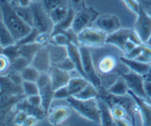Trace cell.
<instances>
[{
    "mask_svg": "<svg viewBox=\"0 0 151 126\" xmlns=\"http://www.w3.org/2000/svg\"><path fill=\"white\" fill-rule=\"evenodd\" d=\"M0 12H1V20L11 32L15 42H18L23 38L32 30V26L21 19L14 10L10 2L7 0H0Z\"/></svg>",
    "mask_w": 151,
    "mask_h": 126,
    "instance_id": "obj_1",
    "label": "cell"
},
{
    "mask_svg": "<svg viewBox=\"0 0 151 126\" xmlns=\"http://www.w3.org/2000/svg\"><path fill=\"white\" fill-rule=\"evenodd\" d=\"M65 100L72 109H74L80 116L96 124L101 125V116H100V109L97 98L83 100V99H78L74 96H70L68 97Z\"/></svg>",
    "mask_w": 151,
    "mask_h": 126,
    "instance_id": "obj_2",
    "label": "cell"
},
{
    "mask_svg": "<svg viewBox=\"0 0 151 126\" xmlns=\"http://www.w3.org/2000/svg\"><path fill=\"white\" fill-rule=\"evenodd\" d=\"M99 15L100 13L97 9H95L92 6H87L85 4L80 9L76 10L72 30L76 33H79L82 30H84L85 28L91 27V26H93Z\"/></svg>",
    "mask_w": 151,
    "mask_h": 126,
    "instance_id": "obj_3",
    "label": "cell"
},
{
    "mask_svg": "<svg viewBox=\"0 0 151 126\" xmlns=\"http://www.w3.org/2000/svg\"><path fill=\"white\" fill-rule=\"evenodd\" d=\"M80 52L82 55L83 68H84L86 78L90 83H92L99 90V92H104L103 90V83L101 81V78L99 76V73L97 71V68L95 67L93 62L92 53L90 50V48L80 45Z\"/></svg>",
    "mask_w": 151,
    "mask_h": 126,
    "instance_id": "obj_4",
    "label": "cell"
},
{
    "mask_svg": "<svg viewBox=\"0 0 151 126\" xmlns=\"http://www.w3.org/2000/svg\"><path fill=\"white\" fill-rule=\"evenodd\" d=\"M108 35L97 27H88L78 33L79 45L88 48H101L107 43Z\"/></svg>",
    "mask_w": 151,
    "mask_h": 126,
    "instance_id": "obj_5",
    "label": "cell"
},
{
    "mask_svg": "<svg viewBox=\"0 0 151 126\" xmlns=\"http://www.w3.org/2000/svg\"><path fill=\"white\" fill-rule=\"evenodd\" d=\"M38 86V94L41 98V107L47 114L52 101L55 100V89L52 87L48 73H40V78L36 81Z\"/></svg>",
    "mask_w": 151,
    "mask_h": 126,
    "instance_id": "obj_6",
    "label": "cell"
},
{
    "mask_svg": "<svg viewBox=\"0 0 151 126\" xmlns=\"http://www.w3.org/2000/svg\"><path fill=\"white\" fill-rule=\"evenodd\" d=\"M128 40H133L137 45H142L143 43L140 36L138 35V33L136 32L134 28L121 27L118 30H116L115 32L108 35V36H107V43L116 45L121 50H123L124 45H126Z\"/></svg>",
    "mask_w": 151,
    "mask_h": 126,
    "instance_id": "obj_7",
    "label": "cell"
},
{
    "mask_svg": "<svg viewBox=\"0 0 151 126\" xmlns=\"http://www.w3.org/2000/svg\"><path fill=\"white\" fill-rule=\"evenodd\" d=\"M30 8L33 14V27L40 32H52L53 22L50 17V14L42 8L40 2H31Z\"/></svg>",
    "mask_w": 151,
    "mask_h": 126,
    "instance_id": "obj_8",
    "label": "cell"
},
{
    "mask_svg": "<svg viewBox=\"0 0 151 126\" xmlns=\"http://www.w3.org/2000/svg\"><path fill=\"white\" fill-rule=\"evenodd\" d=\"M90 82L86 78L80 76V75L72 77L65 86L55 91V100H62V99H67L68 97L70 96H76Z\"/></svg>",
    "mask_w": 151,
    "mask_h": 126,
    "instance_id": "obj_9",
    "label": "cell"
},
{
    "mask_svg": "<svg viewBox=\"0 0 151 126\" xmlns=\"http://www.w3.org/2000/svg\"><path fill=\"white\" fill-rule=\"evenodd\" d=\"M23 98H25L24 95L0 98V125L13 124V114L15 112V106Z\"/></svg>",
    "mask_w": 151,
    "mask_h": 126,
    "instance_id": "obj_10",
    "label": "cell"
},
{
    "mask_svg": "<svg viewBox=\"0 0 151 126\" xmlns=\"http://www.w3.org/2000/svg\"><path fill=\"white\" fill-rule=\"evenodd\" d=\"M136 15H137V18L135 21L134 30L140 36L142 42L146 43L151 35V16L147 13V11L144 8L141 7V5L139 12Z\"/></svg>",
    "mask_w": 151,
    "mask_h": 126,
    "instance_id": "obj_11",
    "label": "cell"
},
{
    "mask_svg": "<svg viewBox=\"0 0 151 126\" xmlns=\"http://www.w3.org/2000/svg\"><path fill=\"white\" fill-rule=\"evenodd\" d=\"M95 27L104 31L106 35H111L121 28L120 18L114 14H102L95 21Z\"/></svg>",
    "mask_w": 151,
    "mask_h": 126,
    "instance_id": "obj_12",
    "label": "cell"
},
{
    "mask_svg": "<svg viewBox=\"0 0 151 126\" xmlns=\"http://www.w3.org/2000/svg\"><path fill=\"white\" fill-rule=\"evenodd\" d=\"M124 79L126 80L129 87V90L132 91L134 94L142 97V98L147 99L146 94L144 92V76L139 75L135 72L128 71L125 74L121 75Z\"/></svg>",
    "mask_w": 151,
    "mask_h": 126,
    "instance_id": "obj_13",
    "label": "cell"
},
{
    "mask_svg": "<svg viewBox=\"0 0 151 126\" xmlns=\"http://www.w3.org/2000/svg\"><path fill=\"white\" fill-rule=\"evenodd\" d=\"M128 94L135 101L138 109V115L141 118V123L145 126H151V103L147 101V99L134 94L132 91L129 90Z\"/></svg>",
    "mask_w": 151,
    "mask_h": 126,
    "instance_id": "obj_14",
    "label": "cell"
},
{
    "mask_svg": "<svg viewBox=\"0 0 151 126\" xmlns=\"http://www.w3.org/2000/svg\"><path fill=\"white\" fill-rule=\"evenodd\" d=\"M30 65L35 67L40 73H48L50 67H52V62H50V50H48L47 45H42L38 50V52L31 60Z\"/></svg>",
    "mask_w": 151,
    "mask_h": 126,
    "instance_id": "obj_15",
    "label": "cell"
},
{
    "mask_svg": "<svg viewBox=\"0 0 151 126\" xmlns=\"http://www.w3.org/2000/svg\"><path fill=\"white\" fill-rule=\"evenodd\" d=\"M72 114V107L69 106H55V107H50L48 110L47 117L48 123L50 125L57 126L64 123L68 118Z\"/></svg>",
    "mask_w": 151,
    "mask_h": 126,
    "instance_id": "obj_16",
    "label": "cell"
},
{
    "mask_svg": "<svg viewBox=\"0 0 151 126\" xmlns=\"http://www.w3.org/2000/svg\"><path fill=\"white\" fill-rule=\"evenodd\" d=\"M0 94L1 97L24 95L22 84H17L12 81L8 75L0 76Z\"/></svg>",
    "mask_w": 151,
    "mask_h": 126,
    "instance_id": "obj_17",
    "label": "cell"
},
{
    "mask_svg": "<svg viewBox=\"0 0 151 126\" xmlns=\"http://www.w3.org/2000/svg\"><path fill=\"white\" fill-rule=\"evenodd\" d=\"M121 63H123L126 67L129 69V71L135 72L142 76L150 74L151 72V64L150 63H145L137 59H128L125 55L119 58Z\"/></svg>",
    "mask_w": 151,
    "mask_h": 126,
    "instance_id": "obj_18",
    "label": "cell"
},
{
    "mask_svg": "<svg viewBox=\"0 0 151 126\" xmlns=\"http://www.w3.org/2000/svg\"><path fill=\"white\" fill-rule=\"evenodd\" d=\"M48 74H50V81H52V87H53V89H55V91L65 86V85L68 84V82L70 81V79L72 78L70 72L64 71V70L58 69V68L53 67V66L50 67V71H48Z\"/></svg>",
    "mask_w": 151,
    "mask_h": 126,
    "instance_id": "obj_19",
    "label": "cell"
},
{
    "mask_svg": "<svg viewBox=\"0 0 151 126\" xmlns=\"http://www.w3.org/2000/svg\"><path fill=\"white\" fill-rule=\"evenodd\" d=\"M110 108L116 125H133L132 119L123 105L120 103H113L110 105Z\"/></svg>",
    "mask_w": 151,
    "mask_h": 126,
    "instance_id": "obj_20",
    "label": "cell"
},
{
    "mask_svg": "<svg viewBox=\"0 0 151 126\" xmlns=\"http://www.w3.org/2000/svg\"><path fill=\"white\" fill-rule=\"evenodd\" d=\"M67 48H68V54H69V58L73 60V63H74L76 71L79 73L82 77L86 78L84 68H83L82 55H81V52H80V45H75V43H70Z\"/></svg>",
    "mask_w": 151,
    "mask_h": 126,
    "instance_id": "obj_21",
    "label": "cell"
},
{
    "mask_svg": "<svg viewBox=\"0 0 151 126\" xmlns=\"http://www.w3.org/2000/svg\"><path fill=\"white\" fill-rule=\"evenodd\" d=\"M15 109H19V110H23L27 113L28 115L35 116L37 118L38 120H41L47 116V113L43 110L42 107H36V106L31 105L30 103H28V101L26 100V97L23 99H21L19 102L16 104Z\"/></svg>",
    "mask_w": 151,
    "mask_h": 126,
    "instance_id": "obj_22",
    "label": "cell"
},
{
    "mask_svg": "<svg viewBox=\"0 0 151 126\" xmlns=\"http://www.w3.org/2000/svg\"><path fill=\"white\" fill-rule=\"evenodd\" d=\"M98 105L100 109V116H101V125L104 126H114L116 125L113 116L111 113L110 105L101 97H98Z\"/></svg>",
    "mask_w": 151,
    "mask_h": 126,
    "instance_id": "obj_23",
    "label": "cell"
},
{
    "mask_svg": "<svg viewBox=\"0 0 151 126\" xmlns=\"http://www.w3.org/2000/svg\"><path fill=\"white\" fill-rule=\"evenodd\" d=\"M47 48H48V50H50V62H52V66H55L58 63L62 62L63 60H65V58L69 57L68 48L65 47V45L48 43Z\"/></svg>",
    "mask_w": 151,
    "mask_h": 126,
    "instance_id": "obj_24",
    "label": "cell"
},
{
    "mask_svg": "<svg viewBox=\"0 0 151 126\" xmlns=\"http://www.w3.org/2000/svg\"><path fill=\"white\" fill-rule=\"evenodd\" d=\"M117 67V60L113 55H105L97 64V71L103 75L110 74L116 69Z\"/></svg>",
    "mask_w": 151,
    "mask_h": 126,
    "instance_id": "obj_25",
    "label": "cell"
},
{
    "mask_svg": "<svg viewBox=\"0 0 151 126\" xmlns=\"http://www.w3.org/2000/svg\"><path fill=\"white\" fill-rule=\"evenodd\" d=\"M106 91L108 92L109 94H111V95L124 96L128 94L129 87H128V84H127V82H126V80L121 76V77H119Z\"/></svg>",
    "mask_w": 151,
    "mask_h": 126,
    "instance_id": "obj_26",
    "label": "cell"
},
{
    "mask_svg": "<svg viewBox=\"0 0 151 126\" xmlns=\"http://www.w3.org/2000/svg\"><path fill=\"white\" fill-rule=\"evenodd\" d=\"M75 14H76V10L74 8H72V7H70L67 16H65L63 20H60V22L55 23V25H53V30H52V35L57 33V32H63V31H65V30H70V28H72Z\"/></svg>",
    "mask_w": 151,
    "mask_h": 126,
    "instance_id": "obj_27",
    "label": "cell"
},
{
    "mask_svg": "<svg viewBox=\"0 0 151 126\" xmlns=\"http://www.w3.org/2000/svg\"><path fill=\"white\" fill-rule=\"evenodd\" d=\"M19 47V55L24 57L25 59L30 60L33 59L35 55L38 52V50L42 47L41 45L37 42H32V43H25V45H18Z\"/></svg>",
    "mask_w": 151,
    "mask_h": 126,
    "instance_id": "obj_28",
    "label": "cell"
},
{
    "mask_svg": "<svg viewBox=\"0 0 151 126\" xmlns=\"http://www.w3.org/2000/svg\"><path fill=\"white\" fill-rule=\"evenodd\" d=\"M16 42L14 37L12 36L11 32L8 30V28L5 26L3 21L0 20V43L3 48L9 47V45H14Z\"/></svg>",
    "mask_w": 151,
    "mask_h": 126,
    "instance_id": "obj_29",
    "label": "cell"
},
{
    "mask_svg": "<svg viewBox=\"0 0 151 126\" xmlns=\"http://www.w3.org/2000/svg\"><path fill=\"white\" fill-rule=\"evenodd\" d=\"M13 7H14V10L16 11V13L18 14L19 17L22 19L24 22H26L33 27V14H32V10H31V8H30V5L29 6L16 5Z\"/></svg>",
    "mask_w": 151,
    "mask_h": 126,
    "instance_id": "obj_30",
    "label": "cell"
},
{
    "mask_svg": "<svg viewBox=\"0 0 151 126\" xmlns=\"http://www.w3.org/2000/svg\"><path fill=\"white\" fill-rule=\"evenodd\" d=\"M99 95H100V92L98 89H97L92 83H89L80 93H78L77 95L74 97H76V98H78V99L86 100V99L98 98Z\"/></svg>",
    "mask_w": 151,
    "mask_h": 126,
    "instance_id": "obj_31",
    "label": "cell"
},
{
    "mask_svg": "<svg viewBox=\"0 0 151 126\" xmlns=\"http://www.w3.org/2000/svg\"><path fill=\"white\" fill-rule=\"evenodd\" d=\"M40 3L41 4L42 8L45 9L47 13L53 10L55 8L60 6H68L70 7L69 0H40Z\"/></svg>",
    "mask_w": 151,
    "mask_h": 126,
    "instance_id": "obj_32",
    "label": "cell"
},
{
    "mask_svg": "<svg viewBox=\"0 0 151 126\" xmlns=\"http://www.w3.org/2000/svg\"><path fill=\"white\" fill-rule=\"evenodd\" d=\"M21 78L23 81H30V82H36L40 78V73L35 69V67H32L31 65H29L26 68H24L22 71L20 72Z\"/></svg>",
    "mask_w": 151,
    "mask_h": 126,
    "instance_id": "obj_33",
    "label": "cell"
},
{
    "mask_svg": "<svg viewBox=\"0 0 151 126\" xmlns=\"http://www.w3.org/2000/svg\"><path fill=\"white\" fill-rule=\"evenodd\" d=\"M69 8L70 7H68V6H60V7L55 8L53 10H52L48 13L53 24L60 22V20H63V19L67 16L68 12H69Z\"/></svg>",
    "mask_w": 151,
    "mask_h": 126,
    "instance_id": "obj_34",
    "label": "cell"
},
{
    "mask_svg": "<svg viewBox=\"0 0 151 126\" xmlns=\"http://www.w3.org/2000/svg\"><path fill=\"white\" fill-rule=\"evenodd\" d=\"M10 63H11V70L19 73L22 71L24 68H26L30 65V60H28L27 59H25V58L20 55L18 57H16L13 60H11Z\"/></svg>",
    "mask_w": 151,
    "mask_h": 126,
    "instance_id": "obj_35",
    "label": "cell"
},
{
    "mask_svg": "<svg viewBox=\"0 0 151 126\" xmlns=\"http://www.w3.org/2000/svg\"><path fill=\"white\" fill-rule=\"evenodd\" d=\"M22 89H23V94L25 97L37 95L38 94V86H37V83H36V82L23 81L22 82Z\"/></svg>",
    "mask_w": 151,
    "mask_h": 126,
    "instance_id": "obj_36",
    "label": "cell"
},
{
    "mask_svg": "<svg viewBox=\"0 0 151 126\" xmlns=\"http://www.w3.org/2000/svg\"><path fill=\"white\" fill-rule=\"evenodd\" d=\"M11 70L10 60L2 53L0 54V76H5Z\"/></svg>",
    "mask_w": 151,
    "mask_h": 126,
    "instance_id": "obj_37",
    "label": "cell"
},
{
    "mask_svg": "<svg viewBox=\"0 0 151 126\" xmlns=\"http://www.w3.org/2000/svg\"><path fill=\"white\" fill-rule=\"evenodd\" d=\"M38 33H40V31L36 30L35 27H32V30L29 31L27 35L24 36L23 38H21L20 40L16 42V43H17V45H25V43H32V42H35L36 37H37Z\"/></svg>",
    "mask_w": 151,
    "mask_h": 126,
    "instance_id": "obj_38",
    "label": "cell"
},
{
    "mask_svg": "<svg viewBox=\"0 0 151 126\" xmlns=\"http://www.w3.org/2000/svg\"><path fill=\"white\" fill-rule=\"evenodd\" d=\"M2 53H3V54L5 55L11 62V60H13L16 57H18V55H19V47H18L17 43L15 42L14 45L4 48L3 52H2Z\"/></svg>",
    "mask_w": 151,
    "mask_h": 126,
    "instance_id": "obj_39",
    "label": "cell"
},
{
    "mask_svg": "<svg viewBox=\"0 0 151 126\" xmlns=\"http://www.w3.org/2000/svg\"><path fill=\"white\" fill-rule=\"evenodd\" d=\"M28 117V114L23 110H19L15 109V112L13 114V125H19L23 126L24 121Z\"/></svg>",
    "mask_w": 151,
    "mask_h": 126,
    "instance_id": "obj_40",
    "label": "cell"
},
{
    "mask_svg": "<svg viewBox=\"0 0 151 126\" xmlns=\"http://www.w3.org/2000/svg\"><path fill=\"white\" fill-rule=\"evenodd\" d=\"M53 67H57V68H58V69H62V70H64V71H67V72H70V73H72L73 71H75L76 70L74 63H73V60H70L69 57L65 58V60H63L62 62L58 63V64L55 65Z\"/></svg>",
    "mask_w": 151,
    "mask_h": 126,
    "instance_id": "obj_41",
    "label": "cell"
},
{
    "mask_svg": "<svg viewBox=\"0 0 151 126\" xmlns=\"http://www.w3.org/2000/svg\"><path fill=\"white\" fill-rule=\"evenodd\" d=\"M137 60H142V62H145V63H150L151 64V47L150 45H146V43L143 45L142 54L140 55V57L138 58Z\"/></svg>",
    "mask_w": 151,
    "mask_h": 126,
    "instance_id": "obj_42",
    "label": "cell"
},
{
    "mask_svg": "<svg viewBox=\"0 0 151 126\" xmlns=\"http://www.w3.org/2000/svg\"><path fill=\"white\" fill-rule=\"evenodd\" d=\"M143 45H144V43L136 45V47L134 48L132 50H130V52L127 53V54L124 55H125L126 58H128V59H138V58L140 57V55L142 54Z\"/></svg>",
    "mask_w": 151,
    "mask_h": 126,
    "instance_id": "obj_43",
    "label": "cell"
},
{
    "mask_svg": "<svg viewBox=\"0 0 151 126\" xmlns=\"http://www.w3.org/2000/svg\"><path fill=\"white\" fill-rule=\"evenodd\" d=\"M50 37H52V33L50 32H40L36 37L35 42L40 43L41 45H47L50 43Z\"/></svg>",
    "mask_w": 151,
    "mask_h": 126,
    "instance_id": "obj_44",
    "label": "cell"
},
{
    "mask_svg": "<svg viewBox=\"0 0 151 126\" xmlns=\"http://www.w3.org/2000/svg\"><path fill=\"white\" fill-rule=\"evenodd\" d=\"M126 6L128 7V9H130L131 11L134 12L135 14H137L139 12L140 9V4L138 2V0H122Z\"/></svg>",
    "mask_w": 151,
    "mask_h": 126,
    "instance_id": "obj_45",
    "label": "cell"
},
{
    "mask_svg": "<svg viewBox=\"0 0 151 126\" xmlns=\"http://www.w3.org/2000/svg\"><path fill=\"white\" fill-rule=\"evenodd\" d=\"M144 92L147 97V100H151V79L146 75V78L144 76Z\"/></svg>",
    "mask_w": 151,
    "mask_h": 126,
    "instance_id": "obj_46",
    "label": "cell"
},
{
    "mask_svg": "<svg viewBox=\"0 0 151 126\" xmlns=\"http://www.w3.org/2000/svg\"><path fill=\"white\" fill-rule=\"evenodd\" d=\"M26 100H27L28 103H30L31 105L36 106V107H41V98H40V94L26 97Z\"/></svg>",
    "mask_w": 151,
    "mask_h": 126,
    "instance_id": "obj_47",
    "label": "cell"
},
{
    "mask_svg": "<svg viewBox=\"0 0 151 126\" xmlns=\"http://www.w3.org/2000/svg\"><path fill=\"white\" fill-rule=\"evenodd\" d=\"M70 7L74 8L75 10L80 9L83 5H85V0H69Z\"/></svg>",
    "mask_w": 151,
    "mask_h": 126,
    "instance_id": "obj_48",
    "label": "cell"
},
{
    "mask_svg": "<svg viewBox=\"0 0 151 126\" xmlns=\"http://www.w3.org/2000/svg\"><path fill=\"white\" fill-rule=\"evenodd\" d=\"M10 3L13 6H29L31 4V0H10Z\"/></svg>",
    "mask_w": 151,
    "mask_h": 126,
    "instance_id": "obj_49",
    "label": "cell"
},
{
    "mask_svg": "<svg viewBox=\"0 0 151 126\" xmlns=\"http://www.w3.org/2000/svg\"><path fill=\"white\" fill-rule=\"evenodd\" d=\"M38 122V119L35 116L28 115V117L26 118V120L24 121L23 126H32V125H36V123Z\"/></svg>",
    "mask_w": 151,
    "mask_h": 126,
    "instance_id": "obj_50",
    "label": "cell"
},
{
    "mask_svg": "<svg viewBox=\"0 0 151 126\" xmlns=\"http://www.w3.org/2000/svg\"><path fill=\"white\" fill-rule=\"evenodd\" d=\"M146 45H150V47H151V35H150V37L148 38V40H147V42H146Z\"/></svg>",
    "mask_w": 151,
    "mask_h": 126,
    "instance_id": "obj_51",
    "label": "cell"
},
{
    "mask_svg": "<svg viewBox=\"0 0 151 126\" xmlns=\"http://www.w3.org/2000/svg\"><path fill=\"white\" fill-rule=\"evenodd\" d=\"M3 47L1 45V43H0V54H2V52H3Z\"/></svg>",
    "mask_w": 151,
    "mask_h": 126,
    "instance_id": "obj_52",
    "label": "cell"
},
{
    "mask_svg": "<svg viewBox=\"0 0 151 126\" xmlns=\"http://www.w3.org/2000/svg\"><path fill=\"white\" fill-rule=\"evenodd\" d=\"M40 0H31V2H40Z\"/></svg>",
    "mask_w": 151,
    "mask_h": 126,
    "instance_id": "obj_53",
    "label": "cell"
},
{
    "mask_svg": "<svg viewBox=\"0 0 151 126\" xmlns=\"http://www.w3.org/2000/svg\"><path fill=\"white\" fill-rule=\"evenodd\" d=\"M148 77H149V78L151 79V74H148Z\"/></svg>",
    "mask_w": 151,
    "mask_h": 126,
    "instance_id": "obj_54",
    "label": "cell"
}]
</instances>
